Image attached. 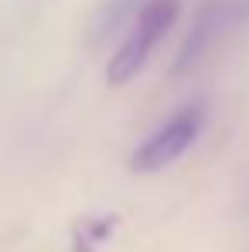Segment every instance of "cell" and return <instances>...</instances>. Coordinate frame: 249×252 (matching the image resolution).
Masks as SVG:
<instances>
[{"label":"cell","mask_w":249,"mask_h":252,"mask_svg":"<svg viewBox=\"0 0 249 252\" xmlns=\"http://www.w3.org/2000/svg\"><path fill=\"white\" fill-rule=\"evenodd\" d=\"M178 21V0H147L137 17L133 28L126 34V41L116 48V55L106 65V79L109 85H126L150 58V51L157 48V41L171 31V24Z\"/></svg>","instance_id":"6da1fadb"},{"label":"cell","mask_w":249,"mask_h":252,"mask_svg":"<svg viewBox=\"0 0 249 252\" xmlns=\"http://www.w3.org/2000/svg\"><path fill=\"white\" fill-rule=\"evenodd\" d=\"M202 106H188L181 113H174L157 133H150L133 154H130V170L133 174H154V170L174 164L202 133Z\"/></svg>","instance_id":"7a4b0ae2"},{"label":"cell","mask_w":249,"mask_h":252,"mask_svg":"<svg viewBox=\"0 0 249 252\" xmlns=\"http://www.w3.org/2000/svg\"><path fill=\"white\" fill-rule=\"evenodd\" d=\"M243 21H249V0H208L205 7L198 10V17H195L191 34L181 44V55H178L174 72L191 68L208 48H212V41H218L225 31H232Z\"/></svg>","instance_id":"3957f363"},{"label":"cell","mask_w":249,"mask_h":252,"mask_svg":"<svg viewBox=\"0 0 249 252\" xmlns=\"http://www.w3.org/2000/svg\"><path fill=\"white\" fill-rule=\"evenodd\" d=\"M143 3H147V0H109V3H103V10H99L96 21H92V38H96V41L109 38L120 24L130 21V14L140 10Z\"/></svg>","instance_id":"277c9868"}]
</instances>
